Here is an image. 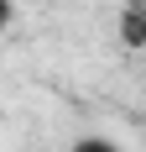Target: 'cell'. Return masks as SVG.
<instances>
[{
  "mask_svg": "<svg viewBox=\"0 0 146 152\" xmlns=\"http://www.w3.org/2000/svg\"><path fill=\"white\" fill-rule=\"evenodd\" d=\"M125 42L141 47V5H131V11H125Z\"/></svg>",
  "mask_w": 146,
  "mask_h": 152,
  "instance_id": "1",
  "label": "cell"
},
{
  "mask_svg": "<svg viewBox=\"0 0 146 152\" xmlns=\"http://www.w3.org/2000/svg\"><path fill=\"white\" fill-rule=\"evenodd\" d=\"M73 152H120V147H115V142H104V137H78Z\"/></svg>",
  "mask_w": 146,
  "mask_h": 152,
  "instance_id": "2",
  "label": "cell"
},
{
  "mask_svg": "<svg viewBox=\"0 0 146 152\" xmlns=\"http://www.w3.org/2000/svg\"><path fill=\"white\" fill-rule=\"evenodd\" d=\"M11 16H16V0H0V31L11 26Z\"/></svg>",
  "mask_w": 146,
  "mask_h": 152,
  "instance_id": "3",
  "label": "cell"
}]
</instances>
